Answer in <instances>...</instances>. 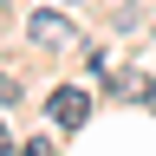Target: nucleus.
<instances>
[{
	"label": "nucleus",
	"mask_w": 156,
	"mask_h": 156,
	"mask_svg": "<svg viewBox=\"0 0 156 156\" xmlns=\"http://www.w3.org/2000/svg\"><path fill=\"white\" fill-rule=\"evenodd\" d=\"M26 156H46V143H26Z\"/></svg>",
	"instance_id": "obj_6"
},
{
	"label": "nucleus",
	"mask_w": 156,
	"mask_h": 156,
	"mask_svg": "<svg viewBox=\"0 0 156 156\" xmlns=\"http://www.w3.org/2000/svg\"><path fill=\"white\" fill-rule=\"evenodd\" d=\"M143 104H150V111H156V85H143Z\"/></svg>",
	"instance_id": "obj_5"
},
{
	"label": "nucleus",
	"mask_w": 156,
	"mask_h": 156,
	"mask_svg": "<svg viewBox=\"0 0 156 156\" xmlns=\"http://www.w3.org/2000/svg\"><path fill=\"white\" fill-rule=\"evenodd\" d=\"M13 98H20V85H13L7 72H0V104H13Z\"/></svg>",
	"instance_id": "obj_3"
},
{
	"label": "nucleus",
	"mask_w": 156,
	"mask_h": 156,
	"mask_svg": "<svg viewBox=\"0 0 156 156\" xmlns=\"http://www.w3.org/2000/svg\"><path fill=\"white\" fill-rule=\"evenodd\" d=\"M85 117H91V98L78 91V85H58V91H52V124H65V130H78Z\"/></svg>",
	"instance_id": "obj_1"
},
{
	"label": "nucleus",
	"mask_w": 156,
	"mask_h": 156,
	"mask_svg": "<svg viewBox=\"0 0 156 156\" xmlns=\"http://www.w3.org/2000/svg\"><path fill=\"white\" fill-rule=\"evenodd\" d=\"M26 33L39 39V46H65V39H72V20H65V13H33Z\"/></svg>",
	"instance_id": "obj_2"
},
{
	"label": "nucleus",
	"mask_w": 156,
	"mask_h": 156,
	"mask_svg": "<svg viewBox=\"0 0 156 156\" xmlns=\"http://www.w3.org/2000/svg\"><path fill=\"white\" fill-rule=\"evenodd\" d=\"M0 156H13V136H7V130H0Z\"/></svg>",
	"instance_id": "obj_4"
}]
</instances>
